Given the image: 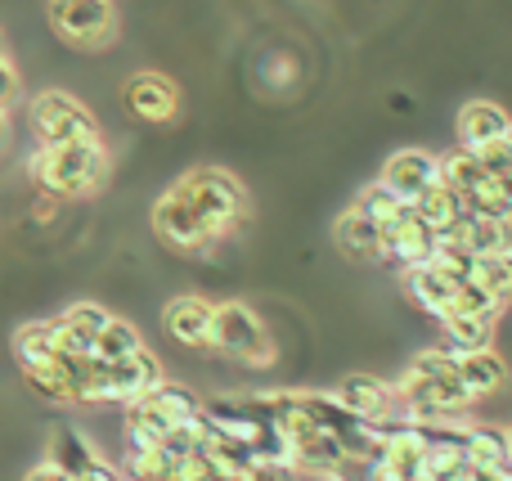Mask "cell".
I'll return each mask as SVG.
<instances>
[{
    "label": "cell",
    "mask_w": 512,
    "mask_h": 481,
    "mask_svg": "<svg viewBox=\"0 0 512 481\" xmlns=\"http://www.w3.org/2000/svg\"><path fill=\"white\" fill-rule=\"evenodd\" d=\"M45 23L59 41L77 50H104L117 36V5L113 0H45Z\"/></svg>",
    "instance_id": "6"
},
{
    "label": "cell",
    "mask_w": 512,
    "mask_h": 481,
    "mask_svg": "<svg viewBox=\"0 0 512 481\" xmlns=\"http://www.w3.org/2000/svg\"><path fill=\"white\" fill-rule=\"evenodd\" d=\"M153 234H158L167 248L189 252V257H203V252H212L216 243H221L212 234V225L198 216V207L189 203V198L180 194L176 185H171L167 194L153 203Z\"/></svg>",
    "instance_id": "8"
},
{
    "label": "cell",
    "mask_w": 512,
    "mask_h": 481,
    "mask_svg": "<svg viewBox=\"0 0 512 481\" xmlns=\"http://www.w3.org/2000/svg\"><path fill=\"white\" fill-rule=\"evenodd\" d=\"M108 320H113V311H104L99 302H72L63 315H54V333H59V347L72 351V356H90Z\"/></svg>",
    "instance_id": "15"
},
{
    "label": "cell",
    "mask_w": 512,
    "mask_h": 481,
    "mask_svg": "<svg viewBox=\"0 0 512 481\" xmlns=\"http://www.w3.org/2000/svg\"><path fill=\"white\" fill-rule=\"evenodd\" d=\"M450 315H481V320H499V315H504V302H499L490 288H481V284H472V279H463L459 293H454Z\"/></svg>",
    "instance_id": "27"
},
{
    "label": "cell",
    "mask_w": 512,
    "mask_h": 481,
    "mask_svg": "<svg viewBox=\"0 0 512 481\" xmlns=\"http://www.w3.org/2000/svg\"><path fill=\"white\" fill-rule=\"evenodd\" d=\"M405 293L414 297V306H423L427 315L445 320L450 306H454V293H459V279H450L445 270H436L432 261H423V266L405 270Z\"/></svg>",
    "instance_id": "16"
},
{
    "label": "cell",
    "mask_w": 512,
    "mask_h": 481,
    "mask_svg": "<svg viewBox=\"0 0 512 481\" xmlns=\"http://www.w3.org/2000/svg\"><path fill=\"white\" fill-rule=\"evenodd\" d=\"M508 144H512V135H508Z\"/></svg>",
    "instance_id": "35"
},
{
    "label": "cell",
    "mask_w": 512,
    "mask_h": 481,
    "mask_svg": "<svg viewBox=\"0 0 512 481\" xmlns=\"http://www.w3.org/2000/svg\"><path fill=\"white\" fill-rule=\"evenodd\" d=\"M5 131H9V122H5V108H0V144H5Z\"/></svg>",
    "instance_id": "32"
},
{
    "label": "cell",
    "mask_w": 512,
    "mask_h": 481,
    "mask_svg": "<svg viewBox=\"0 0 512 481\" xmlns=\"http://www.w3.org/2000/svg\"><path fill=\"white\" fill-rule=\"evenodd\" d=\"M122 104L131 108L140 122L162 126V122H171V117L180 113V86L167 77V72H153V68L131 72L126 86H122Z\"/></svg>",
    "instance_id": "10"
},
{
    "label": "cell",
    "mask_w": 512,
    "mask_h": 481,
    "mask_svg": "<svg viewBox=\"0 0 512 481\" xmlns=\"http://www.w3.org/2000/svg\"><path fill=\"white\" fill-rule=\"evenodd\" d=\"M477 158H481V167H486L490 176H508L512 171V144L499 140V144H490V149H481Z\"/></svg>",
    "instance_id": "29"
},
{
    "label": "cell",
    "mask_w": 512,
    "mask_h": 481,
    "mask_svg": "<svg viewBox=\"0 0 512 481\" xmlns=\"http://www.w3.org/2000/svg\"><path fill=\"white\" fill-rule=\"evenodd\" d=\"M445 342L441 347L450 356H468V351H486L495 342V320H481V315H445L441 320Z\"/></svg>",
    "instance_id": "21"
},
{
    "label": "cell",
    "mask_w": 512,
    "mask_h": 481,
    "mask_svg": "<svg viewBox=\"0 0 512 481\" xmlns=\"http://www.w3.org/2000/svg\"><path fill=\"white\" fill-rule=\"evenodd\" d=\"M135 351H144L140 329H135L131 320H122V315H113V320L104 324V333H99V342H95L90 356L104 360V365H113V360H126V356H135Z\"/></svg>",
    "instance_id": "25"
},
{
    "label": "cell",
    "mask_w": 512,
    "mask_h": 481,
    "mask_svg": "<svg viewBox=\"0 0 512 481\" xmlns=\"http://www.w3.org/2000/svg\"><path fill=\"white\" fill-rule=\"evenodd\" d=\"M472 468H508V428H490V423H468L463 432Z\"/></svg>",
    "instance_id": "23"
},
{
    "label": "cell",
    "mask_w": 512,
    "mask_h": 481,
    "mask_svg": "<svg viewBox=\"0 0 512 481\" xmlns=\"http://www.w3.org/2000/svg\"><path fill=\"white\" fill-rule=\"evenodd\" d=\"M158 383H162V360L153 356L149 347L135 351V356H126V360H113V365H104V360L90 356L86 405H99V401L131 405V401H140L144 392H153Z\"/></svg>",
    "instance_id": "5"
},
{
    "label": "cell",
    "mask_w": 512,
    "mask_h": 481,
    "mask_svg": "<svg viewBox=\"0 0 512 481\" xmlns=\"http://www.w3.org/2000/svg\"><path fill=\"white\" fill-rule=\"evenodd\" d=\"M333 401L364 423L396 419V387L382 383V378H369V374H346L342 383L333 387Z\"/></svg>",
    "instance_id": "13"
},
{
    "label": "cell",
    "mask_w": 512,
    "mask_h": 481,
    "mask_svg": "<svg viewBox=\"0 0 512 481\" xmlns=\"http://www.w3.org/2000/svg\"><path fill=\"white\" fill-rule=\"evenodd\" d=\"M391 387H396V414L409 423H450L472 405V396L459 383V365L445 347L418 351L405 378Z\"/></svg>",
    "instance_id": "1"
},
{
    "label": "cell",
    "mask_w": 512,
    "mask_h": 481,
    "mask_svg": "<svg viewBox=\"0 0 512 481\" xmlns=\"http://www.w3.org/2000/svg\"><path fill=\"white\" fill-rule=\"evenodd\" d=\"M508 464H512V428H508Z\"/></svg>",
    "instance_id": "33"
},
{
    "label": "cell",
    "mask_w": 512,
    "mask_h": 481,
    "mask_svg": "<svg viewBox=\"0 0 512 481\" xmlns=\"http://www.w3.org/2000/svg\"><path fill=\"white\" fill-rule=\"evenodd\" d=\"M32 131L41 144H72V140H99V122L77 95L68 90H41L32 99Z\"/></svg>",
    "instance_id": "7"
},
{
    "label": "cell",
    "mask_w": 512,
    "mask_h": 481,
    "mask_svg": "<svg viewBox=\"0 0 512 481\" xmlns=\"http://www.w3.org/2000/svg\"><path fill=\"white\" fill-rule=\"evenodd\" d=\"M432 252H436V230H427V225L418 221L414 203L400 207V212L382 225V261H391V266H400V270L423 266V261H432Z\"/></svg>",
    "instance_id": "9"
},
{
    "label": "cell",
    "mask_w": 512,
    "mask_h": 481,
    "mask_svg": "<svg viewBox=\"0 0 512 481\" xmlns=\"http://www.w3.org/2000/svg\"><path fill=\"white\" fill-rule=\"evenodd\" d=\"M0 54H5V36H0Z\"/></svg>",
    "instance_id": "34"
},
{
    "label": "cell",
    "mask_w": 512,
    "mask_h": 481,
    "mask_svg": "<svg viewBox=\"0 0 512 481\" xmlns=\"http://www.w3.org/2000/svg\"><path fill=\"white\" fill-rule=\"evenodd\" d=\"M59 351V333H54V320H32L14 329V360L18 369H36Z\"/></svg>",
    "instance_id": "22"
},
{
    "label": "cell",
    "mask_w": 512,
    "mask_h": 481,
    "mask_svg": "<svg viewBox=\"0 0 512 481\" xmlns=\"http://www.w3.org/2000/svg\"><path fill=\"white\" fill-rule=\"evenodd\" d=\"M212 315L216 302L198 293H180L162 306V329L180 342V347H194V351H212Z\"/></svg>",
    "instance_id": "12"
},
{
    "label": "cell",
    "mask_w": 512,
    "mask_h": 481,
    "mask_svg": "<svg viewBox=\"0 0 512 481\" xmlns=\"http://www.w3.org/2000/svg\"><path fill=\"white\" fill-rule=\"evenodd\" d=\"M212 351L239 360L248 369H270L274 365V342L265 333L261 315L243 302H216L212 315Z\"/></svg>",
    "instance_id": "4"
},
{
    "label": "cell",
    "mask_w": 512,
    "mask_h": 481,
    "mask_svg": "<svg viewBox=\"0 0 512 481\" xmlns=\"http://www.w3.org/2000/svg\"><path fill=\"white\" fill-rule=\"evenodd\" d=\"M400 207H409V203H405V198H396V194H391V189L382 185V180H373V185H364V189H360V198H355V212H360V216H369L373 225H387L391 216L400 212Z\"/></svg>",
    "instance_id": "28"
},
{
    "label": "cell",
    "mask_w": 512,
    "mask_h": 481,
    "mask_svg": "<svg viewBox=\"0 0 512 481\" xmlns=\"http://www.w3.org/2000/svg\"><path fill=\"white\" fill-rule=\"evenodd\" d=\"M18 99V72H14V63L0 54V108H9Z\"/></svg>",
    "instance_id": "30"
},
{
    "label": "cell",
    "mask_w": 512,
    "mask_h": 481,
    "mask_svg": "<svg viewBox=\"0 0 512 481\" xmlns=\"http://www.w3.org/2000/svg\"><path fill=\"white\" fill-rule=\"evenodd\" d=\"M454 365H459V383H463V392H468L472 401L495 396L499 387L508 383V365H504V356H499L495 347L468 351V356H454Z\"/></svg>",
    "instance_id": "17"
},
{
    "label": "cell",
    "mask_w": 512,
    "mask_h": 481,
    "mask_svg": "<svg viewBox=\"0 0 512 481\" xmlns=\"http://www.w3.org/2000/svg\"><path fill=\"white\" fill-rule=\"evenodd\" d=\"M23 481H72V477L63 473V468H54L50 459H45V464H36V468H32V473H27Z\"/></svg>",
    "instance_id": "31"
},
{
    "label": "cell",
    "mask_w": 512,
    "mask_h": 481,
    "mask_svg": "<svg viewBox=\"0 0 512 481\" xmlns=\"http://www.w3.org/2000/svg\"><path fill=\"white\" fill-rule=\"evenodd\" d=\"M454 135H459V149H490V144L508 140L512 135V117L508 108H499L495 99H468L459 108V122H454Z\"/></svg>",
    "instance_id": "14"
},
{
    "label": "cell",
    "mask_w": 512,
    "mask_h": 481,
    "mask_svg": "<svg viewBox=\"0 0 512 481\" xmlns=\"http://www.w3.org/2000/svg\"><path fill=\"white\" fill-rule=\"evenodd\" d=\"M45 459H50L54 468H63L72 481H77L81 473H90V468L99 464V450H95V441L86 437V432H77V428H54L50 432V446H45Z\"/></svg>",
    "instance_id": "18"
},
{
    "label": "cell",
    "mask_w": 512,
    "mask_h": 481,
    "mask_svg": "<svg viewBox=\"0 0 512 481\" xmlns=\"http://www.w3.org/2000/svg\"><path fill=\"white\" fill-rule=\"evenodd\" d=\"M382 185L391 189L396 198H405V203H418V198L427 194V189L441 180V158L427 149H400L387 158V167H382Z\"/></svg>",
    "instance_id": "11"
},
{
    "label": "cell",
    "mask_w": 512,
    "mask_h": 481,
    "mask_svg": "<svg viewBox=\"0 0 512 481\" xmlns=\"http://www.w3.org/2000/svg\"><path fill=\"white\" fill-rule=\"evenodd\" d=\"M472 284L490 288L508 306L512 302V252H504V257H477L472 261Z\"/></svg>",
    "instance_id": "26"
},
{
    "label": "cell",
    "mask_w": 512,
    "mask_h": 481,
    "mask_svg": "<svg viewBox=\"0 0 512 481\" xmlns=\"http://www.w3.org/2000/svg\"><path fill=\"white\" fill-rule=\"evenodd\" d=\"M414 212H418V221H423L427 230L445 234V230H454V225L463 221L468 203H463V194H454V189L445 185V180H436V185L414 203Z\"/></svg>",
    "instance_id": "20"
},
{
    "label": "cell",
    "mask_w": 512,
    "mask_h": 481,
    "mask_svg": "<svg viewBox=\"0 0 512 481\" xmlns=\"http://www.w3.org/2000/svg\"><path fill=\"white\" fill-rule=\"evenodd\" d=\"M333 239L351 261H382V225H373L369 216H360L355 207L346 216H337Z\"/></svg>",
    "instance_id": "19"
},
{
    "label": "cell",
    "mask_w": 512,
    "mask_h": 481,
    "mask_svg": "<svg viewBox=\"0 0 512 481\" xmlns=\"http://www.w3.org/2000/svg\"><path fill=\"white\" fill-rule=\"evenodd\" d=\"M36 189L50 198H86L108 180V149L104 140H72V144H41L27 162Z\"/></svg>",
    "instance_id": "2"
},
{
    "label": "cell",
    "mask_w": 512,
    "mask_h": 481,
    "mask_svg": "<svg viewBox=\"0 0 512 481\" xmlns=\"http://www.w3.org/2000/svg\"><path fill=\"white\" fill-rule=\"evenodd\" d=\"M441 180L454 189V194H463V203H468V198L490 180V171L481 167V158L472 149H454L441 158Z\"/></svg>",
    "instance_id": "24"
},
{
    "label": "cell",
    "mask_w": 512,
    "mask_h": 481,
    "mask_svg": "<svg viewBox=\"0 0 512 481\" xmlns=\"http://www.w3.org/2000/svg\"><path fill=\"white\" fill-rule=\"evenodd\" d=\"M176 189L198 207L207 225H212L216 239H230L243 221H248L252 203H248V189H243L239 176H230L225 167H194L176 180Z\"/></svg>",
    "instance_id": "3"
}]
</instances>
